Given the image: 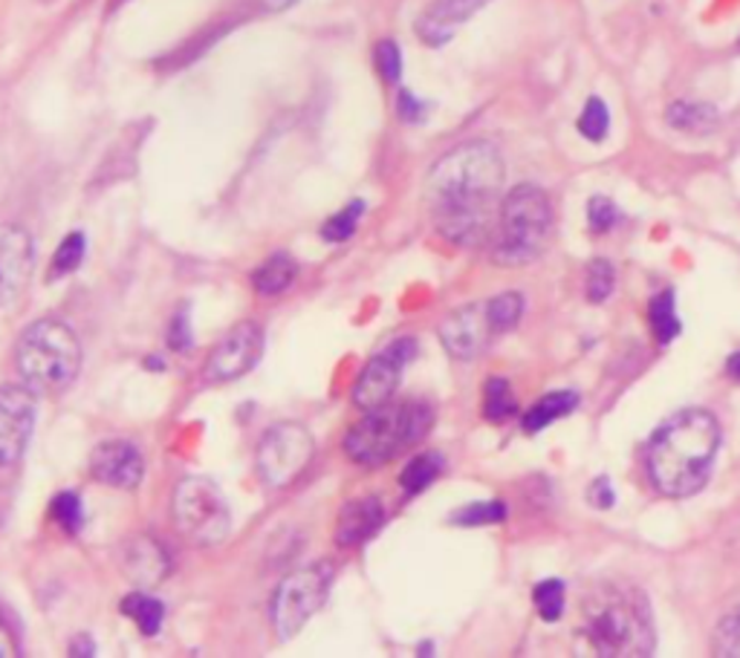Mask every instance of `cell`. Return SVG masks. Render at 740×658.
<instances>
[{"label": "cell", "mask_w": 740, "mask_h": 658, "mask_svg": "<svg viewBox=\"0 0 740 658\" xmlns=\"http://www.w3.org/2000/svg\"><path fill=\"white\" fill-rule=\"evenodd\" d=\"M315 454V442L304 424L281 422L272 424L258 442L255 465L260 479L269 488H287L296 483Z\"/></svg>", "instance_id": "9"}, {"label": "cell", "mask_w": 740, "mask_h": 658, "mask_svg": "<svg viewBox=\"0 0 740 658\" xmlns=\"http://www.w3.org/2000/svg\"><path fill=\"white\" fill-rule=\"evenodd\" d=\"M362 214H365V203H362V199H353V203L344 205L342 212L333 214V217L321 226V237L328 242L351 240V237L356 235V228H360Z\"/></svg>", "instance_id": "29"}, {"label": "cell", "mask_w": 740, "mask_h": 658, "mask_svg": "<svg viewBox=\"0 0 740 658\" xmlns=\"http://www.w3.org/2000/svg\"><path fill=\"white\" fill-rule=\"evenodd\" d=\"M553 237V205L533 182L510 191L497 212L492 260L497 266H527L538 260Z\"/></svg>", "instance_id": "6"}, {"label": "cell", "mask_w": 740, "mask_h": 658, "mask_svg": "<svg viewBox=\"0 0 740 658\" xmlns=\"http://www.w3.org/2000/svg\"><path fill=\"white\" fill-rule=\"evenodd\" d=\"M726 373H729V376H732V379L740 385V349L729 356V362H726Z\"/></svg>", "instance_id": "43"}, {"label": "cell", "mask_w": 740, "mask_h": 658, "mask_svg": "<svg viewBox=\"0 0 740 658\" xmlns=\"http://www.w3.org/2000/svg\"><path fill=\"white\" fill-rule=\"evenodd\" d=\"M90 477L107 485V488L133 492L146 477V460H142L133 442L110 439V442H101L90 454Z\"/></svg>", "instance_id": "15"}, {"label": "cell", "mask_w": 740, "mask_h": 658, "mask_svg": "<svg viewBox=\"0 0 740 658\" xmlns=\"http://www.w3.org/2000/svg\"><path fill=\"white\" fill-rule=\"evenodd\" d=\"M588 499L593 503V508H604V511L616 506V494H613L611 479L608 477L593 479V485H590V492H588Z\"/></svg>", "instance_id": "39"}, {"label": "cell", "mask_w": 740, "mask_h": 658, "mask_svg": "<svg viewBox=\"0 0 740 658\" xmlns=\"http://www.w3.org/2000/svg\"><path fill=\"white\" fill-rule=\"evenodd\" d=\"M449 520L454 522V526H463V529H474V526H492V522L506 520V506L501 503V499H489V503H469V506L458 508Z\"/></svg>", "instance_id": "30"}, {"label": "cell", "mask_w": 740, "mask_h": 658, "mask_svg": "<svg viewBox=\"0 0 740 658\" xmlns=\"http://www.w3.org/2000/svg\"><path fill=\"white\" fill-rule=\"evenodd\" d=\"M533 601H535V610H538V615H541L547 624L558 621L561 615H565V604H567L565 581H556V578H550V581H541L533 590Z\"/></svg>", "instance_id": "31"}, {"label": "cell", "mask_w": 740, "mask_h": 658, "mask_svg": "<svg viewBox=\"0 0 740 658\" xmlns=\"http://www.w3.org/2000/svg\"><path fill=\"white\" fill-rule=\"evenodd\" d=\"M504 160L495 144L465 142L431 168L426 203L437 231L454 246H481L497 219Z\"/></svg>", "instance_id": "1"}, {"label": "cell", "mask_w": 740, "mask_h": 658, "mask_svg": "<svg viewBox=\"0 0 740 658\" xmlns=\"http://www.w3.org/2000/svg\"><path fill=\"white\" fill-rule=\"evenodd\" d=\"M588 219H590V228H593V231L604 235V231H611V228L616 226L619 219H622V214H619L613 199L593 197L588 205Z\"/></svg>", "instance_id": "36"}, {"label": "cell", "mask_w": 740, "mask_h": 658, "mask_svg": "<svg viewBox=\"0 0 740 658\" xmlns=\"http://www.w3.org/2000/svg\"><path fill=\"white\" fill-rule=\"evenodd\" d=\"M165 341H169V347L174 349V353H189L191 344H194V335H191V321H189V306H183V310L176 312L174 319H171Z\"/></svg>", "instance_id": "37"}, {"label": "cell", "mask_w": 740, "mask_h": 658, "mask_svg": "<svg viewBox=\"0 0 740 658\" xmlns=\"http://www.w3.org/2000/svg\"><path fill=\"white\" fill-rule=\"evenodd\" d=\"M515 413H518V401L512 396V385L501 376H492L483 385V419L492 424H504Z\"/></svg>", "instance_id": "25"}, {"label": "cell", "mask_w": 740, "mask_h": 658, "mask_svg": "<svg viewBox=\"0 0 740 658\" xmlns=\"http://www.w3.org/2000/svg\"><path fill=\"white\" fill-rule=\"evenodd\" d=\"M376 69L388 84H397L403 76V53L397 41H379L376 44Z\"/></svg>", "instance_id": "35"}, {"label": "cell", "mask_w": 740, "mask_h": 658, "mask_svg": "<svg viewBox=\"0 0 740 658\" xmlns=\"http://www.w3.org/2000/svg\"><path fill=\"white\" fill-rule=\"evenodd\" d=\"M85 251H87V237L82 231H73L62 240V246L55 249L53 263H50V280L55 278H67L85 263Z\"/></svg>", "instance_id": "26"}, {"label": "cell", "mask_w": 740, "mask_h": 658, "mask_svg": "<svg viewBox=\"0 0 740 658\" xmlns=\"http://www.w3.org/2000/svg\"><path fill=\"white\" fill-rule=\"evenodd\" d=\"M486 312L497 335L510 333V330L518 326L521 315H524V295H518V292H504V295L489 298Z\"/></svg>", "instance_id": "27"}, {"label": "cell", "mask_w": 740, "mask_h": 658, "mask_svg": "<svg viewBox=\"0 0 740 658\" xmlns=\"http://www.w3.org/2000/svg\"><path fill=\"white\" fill-rule=\"evenodd\" d=\"M35 390L26 385H0V468L15 465L35 431Z\"/></svg>", "instance_id": "12"}, {"label": "cell", "mask_w": 740, "mask_h": 658, "mask_svg": "<svg viewBox=\"0 0 740 658\" xmlns=\"http://www.w3.org/2000/svg\"><path fill=\"white\" fill-rule=\"evenodd\" d=\"M333 586V567L330 563H313L292 572L278 583L272 604H269V615H272V627H276L278 638L287 641L296 633H301L307 621L319 613Z\"/></svg>", "instance_id": "8"}, {"label": "cell", "mask_w": 740, "mask_h": 658, "mask_svg": "<svg viewBox=\"0 0 740 658\" xmlns=\"http://www.w3.org/2000/svg\"><path fill=\"white\" fill-rule=\"evenodd\" d=\"M492 0H435L417 21V35L428 46L449 44L465 21H472Z\"/></svg>", "instance_id": "16"}, {"label": "cell", "mask_w": 740, "mask_h": 658, "mask_svg": "<svg viewBox=\"0 0 740 658\" xmlns=\"http://www.w3.org/2000/svg\"><path fill=\"white\" fill-rule=\"evenodd\" d=\"M715 652L729 658L740 656V606L726 615L715 629Z\"/></svg>", "instance_id": "34"}, {"label": "cell", "mask_w": 740, "mask_h": 658, "mask_svg": "<svg viewBox=\"0 0 740 658\" xmlns=\"http://www.w3.org/2000/svg\"><path fill=\"white\" fill-rule=\"evenodd\" d=\"M585 638L599 656H651L656 633L648 598L631 586H599L585 606Z\"/></svg>", "instance_id": "3"}, {"label": "cell", "mask_w": 740, "mask_h": 658, "mask_svg": "<svg viewBox=\"0 0 740 658\" xmlns=\"http://www.w3.org/2000/svg\"><path fill=\"white\" fill-rule=\"evenodd\" d=\"M388 522V508L379 497L367 494V497L351 499L342 508L336 522V543L342 549H353V546L367 543L371 538L379 535V529Z\"/></svg>", "instance_id": "17"}, {"label": "cell", "mask_w": 740, "mask_h": 658, "mask_svg": "<svg viewBox=\"0 0 740 658\" xmlns=\"http://www.w3.org/2000/svg\"><path fill=\"white\" fill-rule=\"evenodd\" d=\"M258 3L264 9H269V12H283V9L296 7L298 0H258Z\"/></svg>", "instance_id": "42"}, {"label": "cell", "mask_w": 740, "mask_h": 658, "mask_svg": "<svg viewBox=\"0 0 740 658\" xmlns=\"http://www.w3.org/2000/svg\"><path fill=\"white\" fill-rule=\"evenodd\" d=\"M446 471V460L443 454H437V451H428V454H417L414 460L405 462L403 474H399V488H403L408 497H417L426 488L435 485V479L440 477Z\"/></svg>", "instance_id": "22"}, {"label": "cell", "mask_w": 740, "mask_h": 658, "mask_svg": "<svg viewBox=\"0 0 740 658\" xmlns=\"http://www.w3.org/2000/svg\"><path fill=\"white\" fill-rule=\"evenodd\" d=\"M417 356V341L414 338H397L390 341L388 347L379 349L371 362L365 364V370L353 385V404L360 410H374L388 404L397 393L399 379H403L405 367Z\"/></svg>", "instance_id": "10"}, {"label": "cell", "mask_w": 740, "mask_h": 658, "mask_svg": "<svg viewBox=\"0 0 740 658\" xmlns=\"http://www.w3.org/2000/svg\"><path fill=\"white\" fill-rule=\"evenodd\" d=\"M50 515L67 535H78L85 529V503L76 492H58L50 503Z\"/></svg>", "instance_id": "28"}, {"label": "cell", "mask_w": 740, "mask_h": 658, "mask_svg": "<svg viewBox=\"0 0 740 658\" xmlns=\"http://www.w3.org/2000/svg\"><path fill=\"white\" fill-rule=\"evenodd\" d=\"M171 511H174L176 529L183 531L191 543L212 549V546H221L223 540L229 538L232 529L229 503H226L223 492L212 483V479L206 477L183 479V483L176 485Z\"/></svg>", "instance_id": "7"}, {"label": "cell", "mask_w": 740, "mask_h": 658, "mask_svg": "<svg viewBox=\"0 0 740 658\" xmlns=\"http://www.w3.org/2000/svg\"><path fill=\"white\" fill-rule=\"evenodd\" d=\"M720 424L709 410H683L654 431L648 474L665 497H691L709 483L720 454Z\"/></svg>", "instance_id": "2"}, {"label": "cell", "mask_w": 740, "mask_h": 658, "mask_svg": "<svg viewBox=\"0 0 740 658\" xmlns=\"http://www.w3.org/2000/svg\"><path fill=\"white\" fill-rule=\"evenodd\" d=\"M397 110H399V119H403V121H411V125H417V121L426 119L428 105H426V101L417 99V96H414L411 90H399V96H397Z\"/></svg>", "instance_id": "38"}, {"label": "cell", "mask_w": 740, "mask_h": 658, "mask_svg": "<svg viewBox=\"0 0 740 658\" xmlns=\"http://www.w3.org/2000/svg\"><path fill=\"white\" fill-rule=\"evenodd\" d=\"M576 128L588 142H602L608 137V130H611V110H608V105L599 96L588 99L579 121H576Z\"/></svg>", "instance_id": "32"}, {"label": "cell", "mask_w": 740, "mask_h": 658, "mask_svg": "<svg viewBox=\"0 0 740 658\" xmlns=\"http://www.w3.org/2000/svg\"><path fill=\"white\" fill-rule=\"evenodd\" d=\"M613 287H616V269L611 260H593L588 269V301L604 303L613 295Z\"/></svg>", "instance_id": "33"}, {"label": "cell", "mask_w": 740, "mask_h": 658, "mask_svg": "<svg viewBox=\"0 0 740 658\" xmlns=\"http://www.w3.org/2000/svg\"><path fill=\"white\" fill-rule=\"evenodd\" d=\"M648 321H651V333H654L659 347H668V344L683 333V324H679L677 315V301H674L672 289H665V292H659L656 298H651Z\"/></svg>", "instance_id": "24"}, {"label": "cell", "mask_w": 740, "mask_h": 658, "mask_svg": "<svg viewBox=\"0 0 740 658\" xmlns=\"http://www.w3.org/2000/svg\"><path fill=\"white\" fill-rule=\"evenodd\" d=\"M437 335H440L451 358L469 362V358L481 356L489 347L492 335L497 333L489 321L486 303H469V306H460L451 315H446L443 324L437 326Z\"/></svg>", "instance_id": "14"}, {"label": "cell", "mask_w": 740, "mask_h": 658, "mask_svg": "<svg viewBox=\"0 0 740 658\" xmlns=\"http://www.w3.org/2000/svg\"><path fill=\"white\" fill-rule=\"evenodd\" d=\"M668 125L686 133H711L720 125V114L718 107L703 101H674L668 107Z\"/></svg>", "instance_id": "23"}, {"label": "cell", "mask_w": 740, "mask_h": 658, "mask_svg": "<svg viewBox=\"0 0 740 658\" xmlns=\"http://www.w3.org/2000/svg\"><path fill=\"white\" fill-rule=\"evenodd\" d=\"M119 610L137 624V629L146 638L160 636L162 621H165V604L160 598H153L148 592H130L122 598Z\"/></svg>", "instance_id": "21"}, {"label": "cell", "mask_w": 740, "mask_h": 658, "mask_svg": "<svg viewBox=\"0 0 740 658\" xmlns=\"http://www.w3.org/2000/svg\"><path fill=\"white\" fill-rule=\"evenodd\" d=\"M35 272V240L23 226H0V310L15 303Z\"/></svg>", "instance_id": "13"}, {"label": "cell", "mask_w": 740, "mask_h": 658, "mask_svg": "<svg viewBox=\"0 0 740 658\" xmlns=\"http://www.w3.org/2000/svg\"><path fill=\"white\" fill-rule=\"evenodd\" d=\"M435 410L428 401H388L382 408L365 410V417L353 424L344 436V454L356 465L365 468H382L394 456L414 447L431 431Z\"/></svg>", "instance_id": "4"}, {"label": "cell", "mask_w": 740, "mask_h": 658, "mask_svg": "<svg viewBox=\"0 0 740 658\" xmlns=\"http://www.w3.org/2000/svg\"><path fill=\"white\" fill-rule=\"evenodd\" d=\"M82 344L58 319H41L21 333L15 364L23 385L35 393H58L76 381L82 370Z\"/></svg>", "instance_id": "5"}, {"label": "cell", "mask_w": 740, "mask_h": 658, "mask_svg": "<svg viewBox=\"0 0 740 658\" xmlns=\"http://www.w3.org/2000/svg\"><path fill=\"white\" fill-rule=\"evenodd\" d=\"M260 356H264V330L255 321H244L214 344L203 364V379L208 385H229L253 370Z\"/></svg>", "instance_id": "11"}, {"label": "cell", "mask_w": 740, "mask_h": 658, "mask_svg": "<svg viewBox=\"0 0 740 658\" xmlns=\"http://www.w3.org/2000/svg\"><path fill=\"white\" fill-rule=\"evenodd\" d=\"M125 569L139 586H153V583L165 581L171 560L157 540L133 538L125 546Z\"/></svg>", "instance_id": "18"}, {"label": "cell", "mask_w": 740, "mask_h": 658, "mask_svg": "<svg viewBox=\"0 0 740 658\" xmlns=\"http://www.w3.org/2000/svg\"><path fill=\"white\" fill-rule=\"evenodd\" d=\"M298 278V263L296 258H290L287 251H276L272 258H267L253 272V289L264 298H276L283 295L287 289L296 283Z\"/></svg>", "instance_id": "19"}, {"label": "cell", "mask_w": 740, "mask_h": 658, "mask_svg": "<svg viewBox=\"0 0 740 658\" xmlns=\"http://www.w3.org/2000/svg\"><path fill=\"white\" fill-rule=\"evenodd\" d=\"M579 404H581V396L576 393V390H553V393H547L544 399L535 401L533 408L524 413L521 424H524V431L527 433H538V431H544L547 424L556 422V419L570 417L572 410L579 408Z\"/></svg>", "instance_id": "20"}, {"label": "cell", "mask_w": 740, "mask_h": 658, "mask_svg": "<svg viewBox=\"0 0 740 658\" xmlns=\"http://www.w3.org/2000/svg\"><path fill=\"white\" fill-rule=\"evenodd\" d=\"M15 638H12V633H9L3 624H0V658H9L15 656Z\"/></svg>", "instance_id": "40"}, {"label": "cell", "mask_w": 740, "mask_h": 658, "mask_svg": "<svg viewBox=\"0 0 740 658\" xmlns=\"http://www.w3.org/2000/svg\"><path fill=\"white\" fill-rule=\"evenodd\" d=\"M69 652H73V656H78V652H82V656H93L96 647H93V641L87 636H76L73 638V644H69Z\"/></svg>", "instance_id": "41"}]
</instances>
